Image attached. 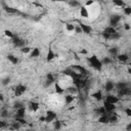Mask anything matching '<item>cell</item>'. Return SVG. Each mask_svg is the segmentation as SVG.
I'll use <instances>...</instances> for the list:
<instances>
[{"label": "cell", "mask_w": 131, "mask_h": 131, "mask_svg": "<svg viewBox=\"0 0 131 131\" xmlns=\"http://www.w3.org/2000/svg\"><path fill=\"white\" fill-rule=\"evenodd\" d=\"M88 62H89V64L91 66V67H92L94 70H96V71H101L103 64H102L101 60H100L96 55H92V56L88 57Z\"/></svg>", "instance_id": "1"}, {"label": "cell", "mask_w": 131, "mask_h": 131, "mask_svg": "<svg viewBox=\"0 0 131 131\" xmlns=\"http://www.w3.org/2000/svg\"><path fill=\"white\" fill-rule=\"evenodd\" d=\"M116 33H117V31H116L115 28L108 27V28L104 29V31L102 32V37H103L104 39H107V40H111L112 35H114V34H116Z\"/></svg>", "instance_id": "2"}, {"label": "cell", "mask_w": 131, "mask_h": 131, "mask_svg": "<svg viewBox=\"0 0 131 131\" xmlns=\"http://www.w3.org/2000/svg\"><path fill=\"white\" fill-rule=\"evenodd\" d=\"M57 118V115L55 112L53 111H47L46 115H45V123H51L53 121H55V119Z\"/></svg>", "instance_id": "3"}, {"label": "cell", "mask_w": 131, "mask_h": 131, "mask_svg": "<svg viewBox=\"0 0 131 131\" xmlns=\"http://www.w3.org/2000/svg\"><path fill=\"white\" fill-rule=\"evenodd\" d=\"M120 21H121V16H119V15H114V16H112L111 19H110V27L116 28V27L119 25Z\"/></svg>", "instance_id": "4"}, {"label": "cell", "mask_w": 131, "mask_h": 131, "mask_svg": "<svg viewBox=\"0 0 131 131\" xmlns=\"http://www.w3.org/2000/svg\"><path fill=\"white\" fill-rule=\"evenodd\" d=\"M27 90V86L26 85H23V84H19L16 86L15 88V95L16 96H21L23 95Z\"/></svg>", "instance_id": "5"}, {"label": "cell", "mask_w": 131, "mask_h": 131, "mask_svg": "<svg viewBox=\"0 0 131 131\" xmlns=\"http://www.w3.org/2000/svg\"><path fill=\"white\" fill-rule=\"evenodd\" d=\"M12 43H14V45H15L16 47H20V48H23L24 46H26V45H25V41H24L23 39L19 38L18 36H15V37H14Z\"/></svg>", "instance_id": "6"}, {"label": "cell", "mask_w": 131, "mask_h": 131, "mask_svg": "<svg viewBox=\"0 0 131 131\" xmlns=\"http://www.w3.org/2000/svg\"><path fill=\"white\" fill-rule=\"evenodd\" d=\"M104 101H108V102L113 103V104H117L120 101V98L117 95H107Z\"/></svg>", "instance_id": "7"}, {"label": "cell", "mask_w": 131, "mask_h": 131, "mask_svg": "<svg viewBox=\"0 0 131 131\" xmlns=\"http://www.w3.org/2000/svg\"><path fill=\"white\" fill-rule=\"evenodd\" d=\"M103 107L107 111L108 114H112L115 110H116V104H113V103H110L108 101H103Z\"/></svg>", "instance_id": "8"}, {"label": "cell", "mask_w": 131, "mask_h": 131, "mask_svg": "<svg viewBox=\"0 0 131 131\" xmlns=\"http://www.w3.org/2000/svg\"><path fill=\"white\" fill-rule=\"evenodd\" d=\"M128 95H131V88H125V89H123V90H119L118 91V97L119 98H121V97H123V96H128Z\"/></svg>", "instance_id": "9"}, {"label": "cell", "mask_w": 131, "mask_h": 131, "mask_svg": "<svg viewBox=\"0 0 131 131\" xmlns=\"http://www.w3.org/2000/svg\"><path fill=\"white\" fill-rule=\"evenodd\" d=\"M72 69L75 71H78L79 72V74H81V75H86L87 74V70L85 69V68H83V67H81V66H78V64H74L73 67H72Z\"/></svg>", "instance_id": "10"}, {"label": "cell", "mask_w": 131, "mask_h": 131, "mask_svg": "<svg viewBox=\"0 0 131 131\" xmlns=\"http://www.w3.org/2000/svg\"><path fill=\"white\" fill-rule=\"evenodd\" d=\"M54 82V76L51 74V73H48L46 75V83H45V87H48L50 86L51 84H53Z\"/></svg>", "instance_id": "11"}, {"label": "cell", "mask_w": 131, "mask_h": 131, "mask_svg": "<svg viewBox=\"0 0 131 131\" xmlns=\"http://www.w3.org/2000/svg\"><path fill=\"white\" fill-rule=\"evenodd\" d=\"M80 27H81V29H82V31H83L84 34H90V33L93 31L90 26H88V25H86V24H83V23L80 24Z\"/></svg>", "instance_id": "12"}, {"label": "cell", "mask_w": 131, "mask_h": 131, "mask_svg": "<svg viewBox=\"0 0 131 131\" xmlns=\"http://www.w3.org/2000/svg\"><path fill=\"white\" fill-rule=\"evenodd\" d=\"M115 87H116V84H115L113 81H107V82H106V85H104V89H106V91L110 92V91L114 90V88H115Z\"/></svg>", "instance_id": "13"}, {"label": "cell", "mask_w": 131, "mask_h": 131, "mask_svg": "<svg viewBox=\"0 0 131 131\" xmlns=\"http://www.w3.org/2000/svg\"><path fill=\"white\" fill-rule=\"evenodd\" d=\"M98 122L101 124H108L110 123V114H106L103 116L98 117Z\"/></svg>", "instance_id": "14"}, {"label": "cell", "mask_w": 131, "mask_h": 131, "mask_svg": "<svg viewBox=\"0 0 131 131\" xmlns=\"http://www.w3.org/2000/svg\"><path fill=\"white\" fill-rule=\"evenodd\" d=\"M80 16L82 18H85V19H87L89 17V11H88L86 6H81L80 7Z\"/></svg>", "instance_id": "15"}, {"label": "cell", "mask_w": 131, "mask_h": 131, "mask_svg": "<svg viewBox=\"0 0 131 131\" xmlns=\"http://www.w3.org/2000/svg\"><path fill=\"white\" fill-rule=\"evenodd\" d=\"M117 58H118V60H119L120 62H126L127 60H129L130 57H129V55L126 54V53H121V54H118Z\"/></svg>", "instance_id": "16"}, {"label": "cell", "mask_w": 131, "mask_h": 131, "mask_svg": "<svg viewBox=\"0 0 131 131\" xmlns=\"http://www.w3.org/2000/svg\"><path fill=\"white\" fill-rule=\"evenodd\" d=\"M54 57H55V54H54V52H53V50L51 49V48H49L48 49V51H47V55H46V61H51V60H53L54 59Z\"/></svg>", "instance_id": "17"}, {"label": "cell", "mask_w": 131, "mask_h": 131, "mask_svg": "<svg viewBox=\"0 0 131 131\" xmlns=\"http://www.w3.org/2000/svg\"><path fill=\"white\" fill-rule=\"evenodd\" d=\"M91 96L95 99V100H98V101H100V100H102V92L100 91V90H97L96 92H94V93H92L91 94Z\"/></svg>", "instance_id": "18"}, {"label": "cell", "mask_w": 131, "mask_h": 131, "mask_svg": "<svg viewBox=\"0 0 131 131\" xmlns=\"http://www.w3.org/2000/svg\"><path fill=\"white\" fill-rule=\"evenodd\" d=\"M39 103L38 102H36V101H31L30 103H29V109L32 111V112H37L38 110H39Z\"/></svg>", "instance_id": "19"}, {"label": "cell", "mask_w": 131, "mask_h": 131, "mask_svg": "<svg viewBox=\"0 0 131 131\" xmlns=\"http://www.w3.org/2000/svg\"><path fill=\"white\" fill-rule=\"evenodd\" d=\"M26 115V108H22L20 110H17V115L15 118H25Z\"/></svg>", "instance_id": "20"}, {"label": "cell", "mask_w": 131, "mask_h": 131, "mask_svg": "<svg viewBox=\"0 0 131 131\" xmlns=\"http://www.w3.org/2000/svg\"><path fill=\"white\" fill-rule=\"evenodd\" d=\"M74 99H75V96L73 94H67V95L64 96V102H66V104L72 103L74 101Z\"/></svg>", "instance_id": "21"}, {"label": "cell", "mask_w": 131, "mask_h": 131, "mask_svg": "<svg viewBox=\"0 0 131 131\" xmlns=\"http://www.w3.org/2000/svg\"><path fill=\"white\" fill-rule=\"evenodd\" d=\"M7 59H8L12 64H17V63L19 62V58H18L16 55H14V54H8V55H7Z\"/></svg>", "instance_id": "22"}, {"label": "cell", "mask_w": 131, "mask_h": 131, "mask_svg": "<svg viewBox=\"0 0 131 131\" xmlns=\"http://www.w3.org/2000/svg\"><path fill=\"white\" fill-rule=\"evenodd\" d=\"M40 53H41V52H40V49L36 47V48H33V49H32L30 56L33 57V58H34V57H38V56H40Z\"/></svg>", "instance_id": "23"}, {"label": "cell", "mask_w": 131, "mask_h": 131, "mask_svg": "<svg viewBox=\"0 0 131 131\" xmlns=\"http://www.w3.org/2000/svg\"><path fill=\"white\" fill-rule=\"evenodd\" d=\"M128 86H127V83L126 82H119V83H117L116 84V88L118 89V91L119 90H123V89H125V88H127Z\"/></svg>", "instance_id": "24"}, {"label": "cell", "mask_w": 131, "mask_h": 131, "mask_svg": "<svg viewBox=\"0 0 131 131\" xmlns=\"http://www.w3.org/2000/svg\"><path fill=\"white\" fill-rule=\"evenodd\" d=\"M113 4L115 6H118V7H125V2L124 1H121V0H114L113 1Z\"/></svg>", "instance_id": "25"}, {"label": "cell", "mask_w": 131, "mask_h": 131, "mask_svg": "<svg viewBox=\"0 0 131 131\" xmlns=\"http://www.w3.org/2000/svg\"><path fill=\"white\" fill-rule=\"evenodd\" d=\"M96 114L100 117V116H103V115H106V114H108V113H107L104 107H100V108H98V109L96 110Z\"/></svg>", "instance_id": "26"}, {"label": "cell", "mask_w": 131, "mask_h": 131, "mask_svg": "<svg viewBox=\"0 0 131 131\" xmlns=\"http://www.w3.org/2000/svg\"><path fill=\"white\" fill-rule=\"evenodd\" d=\"M75 29H76V26L73 25V24H66V30L68 32H75Z\"/></svg>", "instance_id": "27"}, {"label": "cell", "mask_w": 131, "mask_h": 131, "mask_svg": "<svg viewBox=\"0 0 131 131\" xmlns=\"http://www.w3.org/2000/svg\"><path fill=\"white\" fill-rule=\"evenodd\" d=\"M118 48H116V47H113V48H111L110 50H109V52H110V54L113 56V57H117L118 56Z\"/></svg>", "instance_id": "28"}, {"label": "cell", "mask_w": 131, "mask_h": 131, "mask_svg": "<svg viewBox=\"0 0 131 131\" xmlns=\"http://www.w3.org/2000/svg\"><path fill=\"white\" fill-rule=\"evenodd\" d=\"M54 87H55V91H56L58 94L63 93V90H64V89H63V88H62L58 83H55V84H54Z\"/></svg>", "instance_id": "29"}, {"label": "cell", "mask_w": 131, "mask_h": 131, "mask_svg": "<svg viewBox=\"0 0 131 131\" xmlns=\"http://www.w3.org/2000/svg\"><path fill=\"white\" fill-rule=\"evenodd\" d=\"M20 128H21V124L18 123V122L11 123V125H10V127H9L10 130H18V129H20Z\"/></svg>", "instance_id": "30"}, {"label": "cell", "mask_w": 131, "mask_h": 131, "mask_svg": "<svg viewBox=\"0 0 131 131\" xmlns=\"http://www.w3.org/2000/svg\"><path fill=\"white\" fill-rule=\"evenodd\" d=\"M118 121L117 114H110V123H116Z\"/></svg>", "instance_id": "31"}, {"label": "cell", "mask_w": 131, "mask_h": 131, "mask_svg": "<svg viewBox=\"0 0 131 131\" xmlns=\"http://www.w3.org/2000/svg\"><path fill=\"white\" fill-rule=\"evenodd\" d=\"M101 62H102V64H103V66H108V64L112 63V59H111V57L106 56V57H103V58H102Z\"/></svg>", "instance_id": "32"}, {"label": "cell", "mask_w": 131, "mask_h": 131, "mask_svg": "<svg viewBox=\"0 0 131 131\" xmlns=\"http://www.w3.org/2000/svg\"><path fill=\"white\" fill-rule=\"evenodd\" d=\"M31 51H32V49H31V47H29V46H24L23 48H21V52L24 53V54H27V53H29V52H31Z\"/></svg>", "instance_id": "33"}, {"label": "cell", "mask_w": 131, "mask_h": 131, "mask_svg": "<svg viewBox=\"0 0 131 131\" xmlns=\"http://www.w3.org/2000/svg\"><path fill=\"white\" fill-rule=\"evenodd\" d=\"M69 92H70V94H76L77 92H78V88L77 87H75V86H72V87H69L68 89H67Z\"/></svg>", "instance_id": "34"}, {"label": "cell", "mask_w": 131, "mask_h": 131, "mask_svg": "<svg viewBox=\"0 0 131 131\" xmlns=\"http://www.w3.org/2000/svg\"><path fill=\"white\" fill-rule=\"evenodd\" d=\"M4 35H5L6 37L10 38V39H14V37H15L14 33H12L11 31H9V30H5V31H4Z\"/></svg>", "instance_id": "35"}, {"label": "cell", "mask_w": 131, "mask_h": 131, "mask_svg": "<svg viewBox=\"0 0 131 131\" xmlns=\"http://www.w3.org/2000/svg\"><path fill=\"white\" fill-rule=\"evenodd\" d=\"M4 10H5L6 12H8V14H16V12H18V9L12 8V7H5Z\"/></svg>", "instance_id": "36"}, {"label": "cell", "mask_w": 131, "mask_h": 131, "mask_svg": "<svg viewBox=\"0 0 131 131\" xmlns=\"http://www.w3.org/2000/svg\"><path fill=\"white\" fill-rule=\"evenodd\" d=\"M54 129L55 130H59L60 128H61V122L60 121H58V120H56V121H54Z\"/></svg>", "instance_id": "37"}, {"label": "cell", "mask_w": 131, "mask_h": 131, "mask_svg": "<svg viewBox=\"0 0 131 131\" xmlns=\"http://www.w3.org/2000/svg\"><path fill=\"white\" fill-rule=\"evenodd\" d=\"M124 15L125 16H131V6H125L124 7Z\"/></svg>", "instance_id": "38"}, {"label": "cell", "mask_w": 131, "mask_h": 131, "mask_svg": "<svg viewBox=\"0 0 131 131\" xmlns=\"http://www.w3.org/2000/svg\"><path fill=\"white\" fill-rule=\"evenodd\" d=\"M15 120H16V122L20 123L21 125H22V124H26V123H27V120H26L25 118H15Z\"/></svg>", "instance_id": "39"}, {"label": "cell", "mask_w": 131, "mask_h": 131, "mask_svg": "<svg viewBox=\"0 0 131 131\" xmlns=\"http://www.w3.org/2000/svg\"><path fill=\"white\" fill-rule=\"evenodd\" d=\"M14 107H15V109H17V110H20V109H22V108H25L22 102H16V103L14 104Z\"/></svg>", "instance_id": "40"}, {"label": "cell", "mask_w": 131, "mask_h": 131, "mask_svg": "<svg viewBox=\"0 0 131 131\" xmlns=\"http://www.w3.org/2000/svg\"><path fill=\"white\" fill-rule=\"evenodd\" d=\"M10 83V78L9 77H5L3 80H2V84L3 85H7V84H9Z\"/></svg>", "instance_id": "41"}, {"label": "cell", "mask_w": 131, "mask_h": 131, "mask_svg": "<svg viewBox=\"0 0 131 131\" xmlns=\"http://www.w3.org/2000/svg\"><path fill=\"white\" fill-rule=\"evenodd\" d=\"M7 116H8V111H7V110H2V112H1V118L4 119V118H6Z\"/></svg>", "instance_id": "42"}, {"label": "cell", "mask_w": 131, "mask_h": 131, "mask_svg": "<svg viewBox=\"0 0 131 131\" xmlns=\"http://www.w3.org/2000/svg\"><path fill=\"white\" fill-rule=\"evenodd\" d=\"M69 4L71 6H73V7H76V6L80 5V2H78V1H71V2H69Z\"/></svg>", "instance_id": "43"}, {"label": "cell", "mask_w": 131, "mask_h": 131, "mask_svg": "<svg viewBox=\"0 0 131 131\" xmlns=\"http://www.w3.org/2000/svg\"><path fill=\"white\" fill-rule=\"evenodd\" d=\"M125 114H126L128 117H131V108H127V109H125Z\"/></svg>", "instance_id": "44"}, {"label": "cell", "mask_w": 131, "mask_h": 131, "mask_svg": "<svg viewBox=\"0 0 131 131\" xmlns=\"http://www.w3.org/2000/svg\"><path fill=\"white\" fill-rule=\"evenodd\" d=\"M75 32H76L77 34H81V33H83V31H82V29H81V27H80V26H79V27H76Z\"/></svg>", "instance_id": "45"}, {"label": "cell", "mask_w": 131, "mask_h": 131, "mask_svg": "<svg viewBox=\"0 0 131 131\" xmlns=\"http://www.w3.org/2000/svg\"><path fill=\"white\" fill-rule=\"evenodd\" d=\"M124 29H125L126 31H129V30L131 29V26H130L129 24H124Z\"/></svg>", "instance_id": "46"}, {"label": "cell", "mask_w": 131, "mask_h": 131, "mask_svg": "<svg viewBox=\"0 0 131 131\" xmlns=\"http://www.w3.org/2000/svg\"><path fill=\"white\" fill-rule=\"evenodd\" d=\"M0 123H1V124H0V128H1V129H3V128L6 126V123H5L4 121H1Z\"/></svg>", "instance_id": "47"}, {"label": "cell", "mask_w": 131, "mask_h": 131, "mask_svg": "<svg viewBox=\"0 0 131 131\" xmlns=\"http://www.w3.org/2000/svg\"><path fill=\"white\" fill-rule=\"evenodd\" d=\"M126 130H127V131H131V122L128 123V125L126 126Z\"/></svg>", "instance_id": "48"}, {"label": "cell", "mask_w": 131, "mask_h": 131, "mask_svg": "<svg viewBox=\"0 0 131 131\" xmlns=\"http://www.w3.org/2000/svg\"><path fill=\"white\" fill-rule=\"evenodd\" d=\"M93 3H94V2L92 1V0H90V1H87V2H86V6H91Z\"/></svg>", "instance_id": "49"}, {"label": "cell", "mask_w": 131, "mask_h": 131, "mask_svg": "<svg viewBox=\"0 0 131 131\" xmlns=\"http://www.w3.org/2000/svg\"><path fill=\"white\" fill-rule=\"evenodd\" d=\"M39 121H40V122H45V116L40 117V118H39Z\"/></svg>", "instance_id": "50"}, {"label": "cell", "mask_w": 131, "mask_h": 131, "mask_svg": "<svg viewBox=\"0 0 131 131\" xmlns=\"http://www.w3.org/2000/svg\"><path fill=\"white\" fill-rule=\"evenodd\" d=\"M80 52H81V53H83V54H87V50H86V49H82Z\"/></svg>", "instance_id": "51"}, {"label": "cell", "mask_w": 131, "mask_h": 131, "mask_svg": "<svg viewBox=\"0 0 131 131\" xmlns=\"http://www.w3.org/2000/svg\"><path fill=\"white\" fill-rule=\"evenodd\" d=\"M0 100H1V101H3V100H4V96H3V94H2V93L0 94Z\"/></svg>", "instance_id": "52"}, {"label": "cell", "mask_w": 131, "mask_h": 131, "mask_svg": "<svg viewBox=\"0 0 131 131\" xmlns=\"http://www.w3.org/2000/svg\"><path fill=\"white\" fill-rule=\"evenodd\" d=\"M127 71H128V73H129V74H131V68H130V67H128Z\"/></svg>", "instance_id": "53"}, {"label": "cell", "mask_w": 131, "mask_h": 131, "mask_svg": "<svg viewBox=\"0 0 131 131\" xmlns=\"http://www.w3.org/2000/svg\"><path fill=\"white\" fill-rule=\"evenodd\" d=\"M128 67H130V68H131V61L129 62V64H128Z\"/></svg>", "instance_id": "54"}, {"label": "cell", "mask_w": 131, "mask_h": 131, "mask_svg": "<svg viewBox=\"0 0 131 131\" xmlns=\"http://www.w3.org/2000/svg\"><path fill=\"white\" fill-rule=\"evenodd\" d=\"M129 57H130V58H131V53H130V55H129Z\"/></svg>", "instance_id": "55"}, {"label": "cell", "mask_w": 131, "mask_h": 131, "mask_svg": "<svg viewBox=\"0 0 131 131\" xmlns=\"http://www.w3.org/2000/svg\"><path fill=\"white\" fill-rule=\"evenodd\" d=\"M28 131H35V130H28Z\"/></svg>", "instance_id": "56"}, {"label": "cell", "mask_w": 131, "mask_h": 131, "mask_svg": "<svg viewBox=\"0 0 131 131\" xmlns=\"http://www.w3.org/2000/svg\"><path fill=\"white\" fill-rule=\"evenodd\" d=\"M130 108H131V106H130Z\"/></svg>", "instance_id": "57"}]
</instances>
